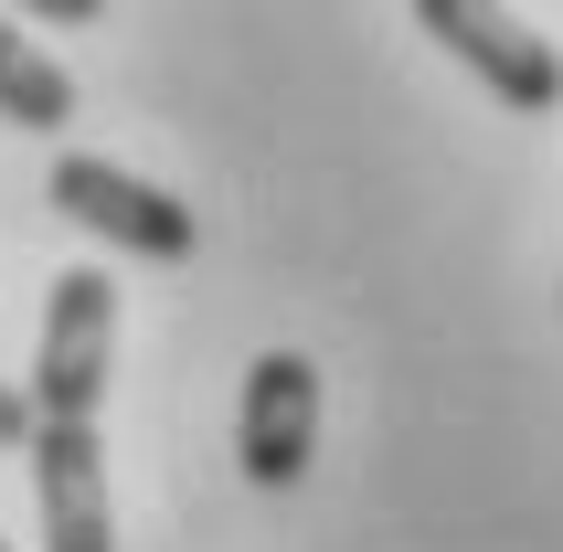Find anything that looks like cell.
I'll return each mask as SVG.
<instances>
[{"instance_id":"1","label":"cell","mask_w":563,"mask_h":552,"mask_svg":"<svg viewBox=\"0 0 563 552\" xmlns=\"http://www.w3.org/2000/svg\"><path fill=\"white\" fill-rule=\"evenodd\" d=\"M107 362H118V287L96 266L54 276L43 308V351H32V426H96L107 404Z\"/></svg>"},{"instance_id":"2","label":"cell","mask_w":563,"mask_h":552,"mask_svg":"<svg viewBox=\"0 0 563 552\" xmlns=\"http://www.w3.org/2000/svg\"><path fill=\"white\" fill-rule=\"evenodd\" d=\"M43 191H54L64 223H86L96 245H118V255H150V266H181L191 255V202H170L159 181H139V170H118V159L64 150Z\"/></svg>"},{"instance_id":"3","label":"cell","mask_w":563,"mask_h":552,"mask_svg":"<svg viewBox=\"0 0 563 552\" xmlns=\"http://www.w3.org/2000/svg\"><path fill=\"white\" fill-rule=\"evenodd\" d=\"M415 32H437L446 54L468 64L500 107H521V118H553L563 107V54L521 22V11H489V0H415Z\"/></svg>"},{"instance_id":"4","label":"cell","mask_w":563,"mask_h":552,"mask_svg":"<svg viewBox=\"0 0 563 552\" xmlns=\"http://www.w3.org/2000/svg\"><path fill=\"white\" fill-rule=\"evenodd\" d=\"M319 446V362L309 351H255L245 372V415H234V457L255 489H298Z\"/></svg>"},{"instance_id":"5","label":"cell","mask_w":563,"mask_h":552,"mask_svg":"<svg viewBox=\"0 0 563 552\" xmlns=\"http://www.w3.org/2000/svg\"><path fill=\"white\" fill-rule=\"evenodd\" d=\"M32 499H43V552H107V446L96 426H32Z\"/></svg>"},{"instance_id":"6","label":"cell","mask_w":563,"mask_h":552,"mask_svg":"<svg viewBox=\"0 0 563 552\" xmlns=\"http://www.w3.org/2000/svg\"><path fill=\"white\" fill-rule=\"evenodd\" d=\"M0 118L32 128V139H54V128L75 118V75H64L32 32H11V22H0Z\"/></svg>"},{"instance_id":"7","label":"cell","mask_w":563,"mask_h":552,"mask_svg":"<svg viewBox=\"0 0 563 552\" xmlns=\"http://www.w3.org/2000/svg\"><path fill=\"white\" fill-rule=\"evenodd\" d=\"M0 446H32V394H11V383H0Z\"/></svg>"},{"instance_id":"8","label":"cell","mask_w":563,"mask_h":552,"mask_svg":"<svg viewBox=\"0 0 563 552\" xmlns=\"http://www.w3.org/2000/svg\"><path fill=\"white\" fill-rule=\"evenodd\" d=\"M0 552H11V542H0Z\"/></svg>"}]
</instances>
